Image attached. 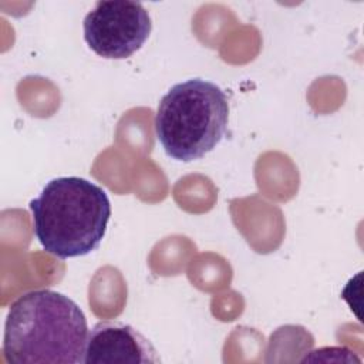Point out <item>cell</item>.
<instances>
[{"mask_svg":"<svg viewBox=\"0 0 364 364\" xmlns=\"http://www.w3.org/2000/svg\"><path fill=\"white\" fill-rule=\"evenodd\" d=\"M87 318L68 296L38 289L21 294L9 307L3 354L11 364L84 363Z\"/></svg>","mask_w":364,"mask_h":364,"instance_id":"cell-1","label":"cell"},{"mask_svg":"<svg viewBox=\"0 0 364 364\" xmlns=\"http://www.w3.org/2000/svg\"><path fill=\"white\" fill-rule=\"evenodd\" d=\"M28 208L37 240L47 253L60 259L95 250L111 216L107 192L80 176L51 179Z\"/></svg>","mask_w":364,"mask_h":364,"instance_id":"cell-2","label":"cell"},{"mask_svg":"<svg viewBox=\"0 0 364 364\" xmlns=\"http://www.w3.org/2000/svg\"><path fill=\"white\" fill-rule=\"evenodd\" d=\"M229 121L226 92L215 82L192 78L161 98L155 134L172 159L191 162L210 152L225 136Z\"/></svg>","mask_w":364,"mask_h":364,"instance_id":"cell-3","label":"cell"},{"mask_svg":"<svg viewBox=\"0 0 364 364\" xmlns=\"http://www.w3.org/2000/svg\"><path fill=\"white\" fill-rule=\"evenodd\" d=\"M84 40L104 58L122 60L136 53L148 40L152 23L148 10L139 1H97L87 13Z\"/></svg>","mask_w":364,"mask_h":364,"instance_id":"cell-4","label":"cell"},{"mask_svg":"<svg viewBox=\"0 0 364 364\" xmlns=\"http://www.w3.org/2000/svg\"><path fill=\"white\" fill-rule=\"evenodd\" d=\"M84 363L154 364L159 363V357L151 341L132 326L121 321H98L88 331Z\"/></svg>","mask_w":364,"mask_h":364,"instance_id":"cell-5","label":"cell"}]
</instances>
